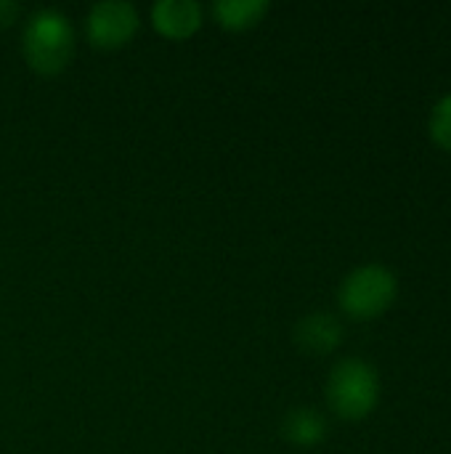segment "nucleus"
Returning <instances> with one entry per match:
<instances>
[{
    "label": "nucleus",
    "mask_w": 451,
    "mask_h": 454,
    "mask_svg": "<svg viewBox=\"0 0 451 454\" xmlns=\"http://www.w3.org/2000/svg\"><path fill=\"white\" fill-rule=\"evenodd\" d=\"M327 404L330 410L348 423L369 418L380 404V372L362 356L340 359L327 378Z\"/></svg>",
    "instance_id": "obj_1"
},
{
    "label": "nucleus",
    "mask_w": 451,
    "mask_h": 454,
    "mask_svg": "<svg viewBox=\"0 0 451 454\" xmlns=\"http://www.w3.org/2000/svg\"><path fill=\"white\" fill-rule=\"evenodd\" d=\"M21 51L35 72L58 74L74 51V32L69 19L56 8L35 11L21 32Z\"/></svg>",
    "instance_id": "obj_2"
},
{
    "label": "nucleus",
    "mask_w": 451,
    "mask_h": 454,
    "mask_svg": "<svg viewBox=\"0 0 451 454\" xmlns=\"http://www.w3.org/2000/svg\"><path fill=\"white\" fill-rule=\"evenodd\" d=\"M399 298V277L383 263H364L354 269L338 290L343 314L354 322L380 319Z\"/></svg>",
    "instance_id": "obj_3"
},
{
    "label": "nucleus",
    "mask_w": 451,
    "mask_h": 454,
    "mask_svg": "<svg viewBox=\"0 0 451 454\" xmlns=\"http://www.w3.org/2000/svg\"><path fill=\"white\" fill-rule=\"evenodd\" d=\"M138 29V11L128 0H98L90 5L85 32L96 48H120Z\"/></svg>",
    "instance_id": "obj_4"
},
{
    "label": "nucleus",
    "mask_w": 451,
    "mask_h": 454,
    "mask_svg": "<svg viewBox=\"0 0 451 454\" xmlns=\"http://www.w3.org/2000/svg\"><path fill=\"white\" fill-rule=\"evenodd\" d=\"M295 346L311 356H327L343 343V325L335 314L314 311L295 325Z\"/></svg>",
    "instance_id": "obj_5"
},
{
    "label": "nucleus",
    "mask_w": 451,
    "mask_h": 454,
    "mask_svg": "<svg viewBox=\"0 0 451 454\" xmlns=\"http://www.w3.org/2000/svg\"><path fill=\"white\" fill-rule=\"evenodd\" d=\"M152 24L170 40H186L202 27V5L197 0H157L152 5Z\"/></svg>",
    "instance_id": "obj_6"
},
{
    "label": "nucleus",
    "mask_w": 451,
    "mask_h": 454,
    "mask_svg": "<svg viewBox=\"0 0 451 454\" xmlns=\"http://www.w3.org/2000/svg\"><path fill=\"white\" fill-rule=\"evenodd\" d=\"M282 436L300 450L319 447L327 439V420L311 407H295L282 420Z\"/></svg>",
    "instance_id": "obj_7"
},
{
    "label": "nucleus",
    "mask_w": 451,
    "mask_h": 454,
    "mask_svg": "<svg viewBox=\"0 0 451 454\" xmlns=\"http://www.w3.org/2000/svg\"><path fill=\"white\" fill-rule=\"evenodd\" d=\"M268 8V0H218L213 3V16L221 21V27L245 32L260 24Z\"/></svg>",
    "instance_id": "obj_8"
},
{
    "label": "nucleus",
    "mask_w": 451,
    "mask_h": 454,
    "mask_svg": "<svg viewBox=\"0 0 451 454\" xmlns=\"http://www.w3.org/2000/svg\"><path fill=\"white\" fill-rule=\"evenodd\" d=\"M428 133H431V141L439 149L451 154V93L441 96L433 104L431 117H428Z\"/></svg>",
    "instance_id": "obj_9"
},
{
    "label": "nucleus",
    "mask_w": 451,
    "mask_h": 454,
    "mask_svg": "<svg viewBox=\"0 0 451 454\" xmlns=\"http://www.w3.org/2000/svg\"><path fill=\"white\" fill-rule=\"evenodd\" d=\"M19 13V3L13 0H0V27H8Z\"/></svg>",
    "instance_id": "obj_10"
}]
</instances>
